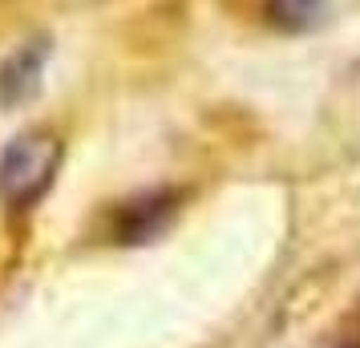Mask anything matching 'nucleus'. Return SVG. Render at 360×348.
I'll return each mask as SVG.
<instances>
[{
    "instance_id": "obj_2",
    "label": "nucleus",
    "mask_w": 360,
    "mask_h": 348,
    "mask_svg": "<svg viewBox=\"0 0 360 348\" xmlns=\"http://www.w3.org/2000/svg\"><path fill=\"white\" fill-rule=\"evenodd\" d=\"M182 191H150L130 199L114 219V235L117 243H150L170 227V219L179 215Z\"/></svg>"
},
{
    "instance_id": "obj_3",
    "label": "nucleus",
    "mask_w": 360,
    "mask_h": 348,
    "mask_svg": "<svg viewBox=\"0 0 360 348\" xmlns=\"http://www.w3.org/2000/svg\"><path fill=\"white\" fill-rule=\"evenodd\" d=\"M49 61V41H29L0 65V105H20L41 89V73Z\"/></svg>"
},
{
    "instance_id": "obj_1",
    "label": "nucleus",
    "mask_w": 360,
    "mask_h": 348,
    "mask_svg": "<svg viewBox=\"0 0 360 348\" xmlns=\"http://www.w3.org/2000/svg\"><path fill=\"white\" fill-rule=\"evenodd\" d=\"M65 146L53 130H25L0 154V202L8 211H29L45 199L61 170Z\"/></svg>"
},
{
    "instance_id": "obj_4",
    "label": "nucleus",
    "mask_w": 360,
    "mask_h": 348,
    "mask_svg": "<svg viewBox=\"0 0 360 348\" xmlns=\"http://www.w3.org/2000/svg\"><path fill=\"white\" fill-rule=\"evenodd\" d=\"M267 20L283 33H308L328 17V0H263Z\"/></svg>"
}]
</instances>
